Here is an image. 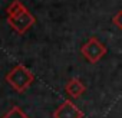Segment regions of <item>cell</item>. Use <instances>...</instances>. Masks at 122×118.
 <instances>
[{"mask_svg":"<svg viewBox=\"0 0 122 118\" xmlns=\"http://www.w3.org/2000/svg\"><path fill=\"white\" fill-rule=\"evenodd\" d=\"M33 81H35V75L23 64H17L6 75V82L19 94L25 92L33 84Z\"/></svg>","mask_w":122,"mask_h":118,"instance_id":"cell-1","label":"cell"},{"mask_svg":"<svg viewBox=\"0 0 122 118\" xmlns=\"http://www.w3.org/2000/svg\"><path fill=\"white\" fill-rule=\"evenodd\" d=\"M7 23L10 25V27L19 33V35H25L35 23H36V17L26 9L23 10L20 15L13 16V17H7Z\"/></svg>","mask_w":122,"mask_h":118,"instance_id":"cell-3","label":"cell"},{"mask_svg":"<svg viewBox=\"0 0 122 118\" xmlns=\"http://www.w3.org/2000/svg\"><path fill=\"white\" fill-rule=\"evenodd\" d=\"M2 118H29V117L25 114V111H23L20 107L15 105V107H12Z\"/></svg>","mask_w":122,"mask_h":118,"instance_id":"cell-7","label":"cell"},{"mask_svg":"<svg viewBox=\"0 0 122 118\" xmlns=\"http://www.w3.org/2000/svg\"><path fill=\"white\" fill-rule=\"evenodd\" d=\"M23 10H26V6L20 2V0H15V2H12V3L7 6L6 15H7V17H13V16L20 15Z\"/></svg>","mask_w":122,"mask_h":118,"instance_id":"cell-6","label":"cell"},{"mask_svg":"<svg viewBox=\"0 0 122 118\" xmlns=\"http://www.w3.org/2000/svg\"><path fill=\"white\" fill-rule=\"evenodd\" d=\"M65 91H66V94H68L71 98L78 99V98L86 91V86H85V84H83L79 78H71V79L66 82V85H65Z\"/></svg>","mask_w":122,"mask_h":118,"instance_id":"cell-5","label":"cell"},{"mask_svg":"<svg viewBox=\"0 0 122 118\" xmlns=\"http://www.w3.org/2000/svg\"><path fill=\"white\" fill-rule=\"evenodd\" d=\"M83 115L82 109L71 99H65L53 112V118H83Z\"/></svg>","mask_w":122,"mask_h":118,"instance_id":"cell-4","label":"cell"},{"mask_svg":"<svg viewBox=\"0 0 122 118\" xmlns=\"http://www.w3.org/2000/svg\"><path fill=\"white\" fill-rule=\"evenodd\" d=\"M112 23H113L118 29L122 30V10H119V12L112 17Z\"/></svg>","mask_w":122,"mask_h":118,"instance_id":"cell-8","label":"cell"},{"mask_svg":"<svg viewBox=\"0 0 122 118\" xmlns=\"http://www.w3.org/2000/svg\"><path fill=\"white\" fill-rule=\"evenodd\" d=\"M81 53L91 64H96L106 55V46L98 38H89L81 48Z\"/></svg>","mask_w":122,"mask_h":118,"instance_id":"cell-2","label":"cell"}]
</instances>
